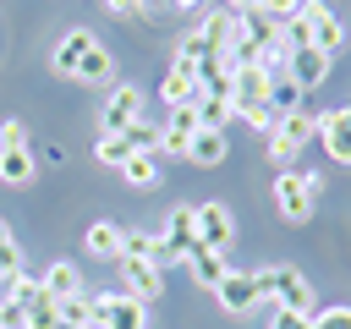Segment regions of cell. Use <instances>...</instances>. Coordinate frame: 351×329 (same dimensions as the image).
Segmentation results:
<instances>
[{
	"instance_id": "ac0fdd59",
	"label": "cell",
	"mask_w": 351,
	"mask_h": 329,
	"mask_svg": "<svg viewBox=\"0 0 351 329\" xmlns=\"http://www.w3.org/2000/svg\"><path fill=\"white\" fill-rule=\"evenodd\" d=\"M38 285H44V296H49V302H71V296H88V285H82V274H77V263H71V258L49 263V269L38 274Z\"/></svg>"
},
{
	"instance_id": "4dcf8cb0",
	"label": "cell",
	"mask_w": 351,
	"mask_h": 329,
	"mask_svg": "<svg viewBox=\"0 0 351 329\" xmlns=\"http://www.w3.org/2000/svg\"><path fill=\"white\" fill-rule=\"evenodd\" d=\"M313 329H351V307H324V313H313Z\"/></svg>"
},
{
	"instance_id": "8992f818",
	"label": "cell",
	"mask_w": 351,
	"mask_h": 329,
	"mask_svg": "<svg viewBox=\"0 0 351 329\" xmlns=\"http://www.w3.org/2000/svg\"><path fill=\"white\" fill-rule=\"evenodd\" d=\"M143 121V93L132 88V82H115L110 93H104V110H99V137H121L126 126H137Z\"/></svg>"
},
{
	"instance_id": "83f0119b",
	"label": "cell",
	"mask_w": 351,
	"mask_h": 329,
	"mask_svg": "<svg viewBox=\"0 0 351 329\" xmlns=\"http://www.w3.org/2000/svg\"><path fill=\"white\" fill-rule=\"evenodd\" d=\"M121 137L132 143V154H159V126H148V121H137V126H126Z\"/></svg>"
},
{
	"instance_id": "7c38bea8",
	"label": "cell",
	"mask_w": 351,
	"mask_h": 329,
	"mask_svg": "<svg viewBox=\"0 0 351 329\" xmlns=\"http://www.w3.org/2000/svg\"><path fill=\"white\" fill-rule=\"evenodd\" d=\"M230 241H236V219H230V208H225V203H197V247L225 252Z\"/></svg>"
},
{
	"instance_id": "30bf717a",
	"label": "cell",
	"mask_w": 351,
	"mask_h": 329,
	"mask_svg": "<svg viewBox=\"0 0 351 329\" xmlns=\"http://www.w3.org/2000/svg\"><path fill=\"white\" fill-rule=\"evenodd\" d=\"M214 296H219V307H225L230 318H241V313H252V307L263 302V280H258V269H230Z\"/></svg>"
},
{
	"instance_id": "44dd1931",
	"label": "cell",
	"mask_w": 351,
	"mask_h": 329,
	"mask_svg": "<svg viewBox=\"0 0 351 329\" xmlns=\"http://www.w3.org/2000/svg\"><path fill=\"white\" fill-rule=\"evenodd\" d=\"M121 258H143V263H159V269H165V241H159V230H126V225H121Z\"/></svg>"
},
{
	"instance_id": "5bb4252c",
	"label": "cell",
	"mask_w": 351,
	"mask_h": 329,
	"mask_svg": "<svg viewBox=\"0 0 351 329\" xmlns=\"http://www.w3.org/2000/svg\"><path fill=\"white\" fill-rule=\"evenodd\" d=\"M93 44H99V33H88V27H71V33H66V38L55 44V55H49V71H55V77H71V82H77V66H82V55H88Z\"/></svg>"
},
{
	"instance_id": "52a82bcc",
	"label": "cell",
	"mask_w": 351,
	"mask_h": 329,
	"mask_svg": "<svg viewBox=\"0 0 351 329\" xmlns=\"http://www.w3.org/2000/svg\"><path fill=\"white\" fill-rule=\"evenodd\" d=\"M93 324L99 329H148V307L132 291H104V296H93Z\"/></svg>"
},
{
	"instance_id": "7a4b0ae2",
	"label": "cell",
	"mask_w": 351,
	"mask_h": 329,
	"mask_svg": "<svg viewBox=\"0 0 351 329\" xmlns=\"http://www.w3.org/2000/svg\"><path fill=\"white\" fill-rule=\"evenodd\" d=\"M318 186H324V181H318L313 170H307V175H302V170H280L274 186H269V192H274V214H280L285 225H307L313 208H318Z\"/></svg>"
},
{
	"instance_id": "8fae6325",
	"label": "cell",
	"mask_w": 351,
	"mask_h": 329,
	"mask_svg": "<svg viewBox=\"0 0 351 329\" xmlns=\"http://www.w3.org/2000/svg\"><path fill=\"white\" fill-rule=\"evenodd\" d=\"M121 291H132L143 307L165 296V269L159 263H143V258H121Z\"/></svg>"
},
{
	"instance_id": "3957f363",
	"label": "cell",
	"mask_w": 351,
	"mask_h": 329,
	"mask_svg": "<svg viewBox=\"0 0 351 329\" xmlns=\"http://www.w3.org/2000/svg\"><path fill=\"white\" fill-rule=\"evenodd\" d=\"M313 137H318V115H313L307 104H296V110L274 115V126H269V159H274V164H291Z\"/></svg>"
},
{
	"instance_id": "5b68a950",
	"label": "cell",
	"mask_w": 351,
	"mask_h": 329,
	"mask_svg": "<svg viewBox=\"0 0 351 329\" xmlns=\"http://www.w3.org/2000/svg\"><path fill=\"white\" fill-rule=\"evenodd\" d=\"M33 148H27V126L22 121H0V181L5 186H27L33 181Z\"/></svg>"
},
{
	"instance_id": "d6a6232c",
	"label": "cell",
	"mask_w": 351,
	"mask_h": 329,
	"mask_svg": "<svg viewBox=\"0 0 351 329\" xmlns=\"http://www.w3.org/2000/svg\"><path fill=\"white\" fill-rule=\"evenodd\" d=\"M269 329H313V318H296V313H280L274 307V324Z\"/></svg>"
},
{
	"instance_id": "2e32d148",
	"label": "cell",
	"mask_w": 351,
	"mask_h": 329,
	"mask_svg": "<svg viewBox=\"0 0 351 329\" xmlns=\"http://www.w3.org/2000/svg\"><path fill=\"white\" fill-rule=\"evenodd\" d=\"M197 137V110L192 104H176L170 110V121L159 126V154H176V159H186V143Z\"/></svg>"
},
{
	"instance_id": "cb8c5ba5",
	"label": "cell",
	"mask_w": 351,
	"mask_h": 329,
	"mask_svg": "<svg viewBox=\"0 0 351 329\" xmlns=\"http://www.w3.org/2000/svg\"><path fill=\"white\" fill-rule=\"evenodd\" d=\"M121 175H126L132 192H154V186H159V154H132V159L121 164Z\"/></svg>"
},
{
	"instance_id": "277c9868",
	"label": "cell",
	"mask_w": 351,
	"mask_h": 329,
	"mask_svg": "<svg viewBox=\"0 0 351 329\" xmlns=\"http://www.w3.org/2000/svg\"><path fill=\"white\" fill-rule=\"evenodd\" d=\"M263 280V296L280 307V313H296V318H313V285L296 263H280V269H258Z\"/></svg>"
},
{
	"instance_id": "1f68e13d",
	"label": "cell",
	"mask_w": 351,
	"mask_h": 329,
	"mask_svg": "<svg viewBox=\"0 0 351 329\" xmlns=\"http://www.w3.org/2000/svg\"><path fill=\"white\" fill-rule=\"evenodd\" d=\"M104 5H110V16H121V22H132V16L148 11V0H104Z\"/></svg>"
},
{
	"instance_id": "e0dca14e",
	"label": "cell",
	"mask_w": 351,
	"mask_h": 329,
	"mask_svg": "<svg viewBox=\"0 0 351 329\" xmlns=\"http://www.w3.org/2000/svg\"><path fill=\"white\" fill-rule=\"evenodd\" d=\"M159 99L176 110V104H192L197 99V60H186V55H176V66L165 71V82H159Z\"/></svg>"
},
{
	"instance_id": "4fadbf2b",
	"label": "cell",
	"mask_w": 351,
	"mask_h": 329,
	"mask_svg": "<svg viewBox=\"0 0 351 329\" xmlns=\"http://www.w3.org/2000/svg\"><path fill=\"white\" fill-rule=\"evenodd\" d=\"M318 143H324V154H329L335 164H351V104L318 115Z\"/></svg>"
},
{
	"instance_id": "7402d4cb",
	"label": "cell",
	"mask_w": 351,
	"mask_h": 329,
	"mask_svg": "<svg viewBox=\"0 0 351 329\" xmlns=\"http://www.w3.org/2000/svg\"><path fill=\"white\" fill-rule=\"evenodd\" d=\"M186 269H192V280H197L203 291H219V280L230 274V263H225V252H214V247H197V252L186 258Z\"/></svg>"
},
{
	"instance_id": "ba28073f",
	"label": "cell",
	"mask_w": 351,
	"mask_h": 329,
	"mask_svg": "<svg viewBox=\"0 0 351 329\" xmlns=\"http://www.w3.org/2000/svg\"><path fill=\"white\" fill-rule=\"evenodd\" d=\"M296 16H302V27H307V44H313V49L335 55V49L346 44V27H340V16H335L324 0H302V5H296Z\"/></svg>"
},
{
	"instance_id": "9a60e30c",
	"label": "cell",
	"mask_w": 351,
	"mask_h": 329,
	"mask_svg": "<svg viewBox=\"0 0 351 329\" xmlns=\"http://www.w3.org/2000/svg\"><path fill=\"white\" fill-rule=\"evenodd\" d=\"M329 60H335V55H324V49H313V44H307V49H291V60H285V77H291L302 93H313V88L329 77Z\"/></svg>"
},
{
	"instance_id": "836d02e7",
	"label": "cell",
	"mask_w": 351,
	"mask_h": 329,
	"mask_svg": "<svg viewBox=\"0 0 351 329\" xmlns=\"http://www.w3.org/2000/svg\"><path fill=\"white\" fill-rule=\"evenodd\" d=\"M197 5H203V0H176V11H197Z\"/></svg>"
},
{
	"instance_id": "6da1fadb",
	"label": "cell",
	"mask_w": 351,
	"mask_h": 329,
	"mask_svg": "<svg viewBox=\"0 0 351 329\" xmlns=\"http://www.w3.org/2000/svg\"><path fill=\"white\" fill-rule=\"evenodd\" d=\"M225 93H230V110L247 126H258V132L274 126V115H269V71L263 66H236L230 82H225Z\"/></svg>"
},
{
	"instance_id": "d4e9b609",
	"label": "cell",
	"mask_w": 351,
	"mask_h": 329,
	"mask_svg": "<svg viewBox=\"0 0 351 329\" xmlns=\"http://www.w3.org/2000/svg\"><path fill=\"white\" fill-rule=\"evenodd\" d=\"M115 77V60H110V49L104 44H93L88 55H82V66H77V82H88V88H104Z\"/></svg>"
},
{
	"instance_id": "d6986e66",
	"label": "cell",
	"mask_w": 351,
	"mask_h": 329,
	"mask_svg": "<svg viewBox=\"0 0 351 329\" xmlns=\"http://www.w3.org/2000/svg\"><path fill=\"white\" fill-rule=\"evenodd\" d=\"M192 110H197V126L203 132H225L230 126V93H214V88H197V99H192Z\"/></svg>"
},
{
	"instance_id": "f546056e",
	"label": "cell",
	"mask_w": 351,
	"mask_h": 329,
	"mask_svg": "<svg viewBox=\"0 0 351 329\" xmlns=\"http://www.w3.org/2000/svg\"><path fill=\"white\" fill-rule=\"evenodd\" d=\"M0 269L22 274V247H16V236H11V225H5V219H0Z\"/></svg>"
},
{
	"instance_id": "484cf974",
	"label": "cell",
	"mask_w": 351,
	"mask_h": 329,
	"mask_svg": "<svg viewBox=\"0 0 351 329\" xmlns=\"http://www.w3.org/2000/svg\"><path fill=\"white\" fill-rule=\"evenodd\" d=\"M60 324V307L49 302V296H33L27 302V318H22V329H55Z\"/></svg>"
},
{
	"instance_id": "603a6c76",
	"label": "cell",
	"mask_w": 351,
	"mask_h": 329,
	"mask_svg": "<svg viewBox=\"0 0 351 329\" xmlns=\"http://www.w3.org/2000/svg\"><path fill=\"white\" fill-rule=\"evenodd\" d=\"M225 154H230V143H225V132H203V126H197V137L186 143V159H192V164H203V170H214V164H225Z\"/></svg>"
},
{
	"instance_id": "f1b7e54d",
	"label": "cell",
	"mask_w": 351,
	"mask_h": 329,
	"mask_svg": "<svg viewBox=\"0 0 351 329\" xmlns=\"http://www.w3.org/2000/svg\"><path fill=\"white\" fill-rule=\"evenodd\" d=\"M93 154H99V164H115V170H121V164L132 159V143H126V137H99Z\"/></svg>"
},
{
	"instance_id": "4316f807",
	"label": "cell",
	"mask_w": 351,
	"mask_h": 329,
	"mask_svg": "<svg viewBox=\"0 0 351 329\" xmlns=\"http://www.w3.org/2000/svg\"><path fill=\"white\" fill-rule=\"evenodd\" d=\"M55 307H60V324H71V329L93 324V296H71V302H55Z\"/></svg>"
},
{
	"instance_id": "ffe728a7",
	"label": "cell",
	"mask_w": 351,
	"mask_h": 329,
	"mask_svg": "<svg viewBox=\"0 0 351 329\" xmlns=\"http://www.w3.org/2000/svg\"><path fill=\"white\" fill-rule=\"evenodd\" d=\"M82 241H88V258L121 263V225H115V219H93V225L82 230Z\"/></svg>"
},
{
	"instance_id": "9c48e42d",
	"label": "cell",
	"mask_w": 351,
	"mask_h": 329,
	"mask_svg": "<svg viewBox=\"0 0 351 329\" xmlns=\"http://www.w3.org/2000/svg\"><path fill=\"white\" fill-rule=\"evenodd\" d=\"M159 241H165V258H176V263H186V258L197 252V208H186V203H176V208L165 214V230H159Z\"/></svg>"
}]
</instances>
